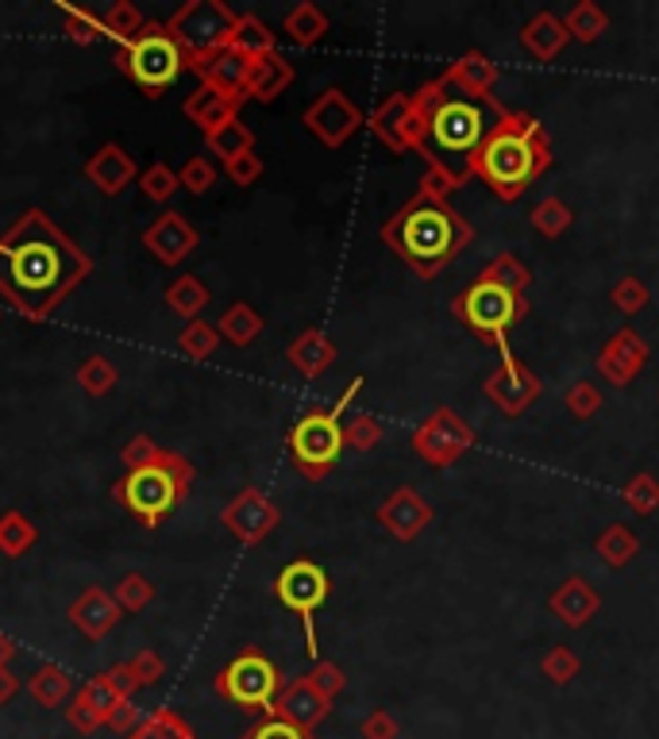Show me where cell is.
<instances>
[{"instance_id":"obj_1","label":"cell","mask_w":659,"mask_h":739,"mask_svg":"<svg viewBox=\"0 0 659 739\" xmlns=\"http://www.w3.org/2000/svg\"><path fill=\"white\" fill-rule=\"evenodd\" d=\"M89 274L94 258L43 208H28L0 235V297L23 321H51Z\"/></svg>"},{"instance_id":"obj_2","label":"cell","mask_w":659,"mask_h":739,"mask_svg":"<svg viewBox=\"0 0 659 739\" xmlns=\"http://www.w3.org/2000/svg\"><path fill=\"white\" fill-rule=\"evenodd\" d=\"M382 235H386V243H394V250L413 270L432 277L440 266L452 263L459 250H463V243L471 239V228L459 220L455 208L416 200V205L402 208L397 220H390L382 228Z\"/></svg>"},{"instance_id":"obj_3","label":"cell","mask_w":659,"mask_h":739,"mask_svg":"<svg viewBox=\"0 0 659 739\" xmlns=\"http://www.w3.org/2000/svg\"><path fill=\"white\" fill-rule=\"evenodd\" d=\"M189 485H194V462L186 455H174V451H158L147 466L128 470L112 485V497L144 528H158L186 501Z\"/></svg>"},{"instance_id":"obj_4","label":"cell","mask_w":659,"mask_h":739,"mask_svg":"<svg viewBox=\"0 0 659 739\" xmlns=\"http://www.w3.org/2000/svg\"><path fill=\"white\" fill-rule=\"evenodd\" d=\"M544 166H548V150L544 139H540V128L532 120H524L521 128L517 124H498L486 136V142L479 147V155H474V170L509 200L537 178Z\"/></svg>"},{"instance_id":"obj_5","label":"cell","mask_w":659,"mask_h":739,"mask_svg":"<svg viewBox=\"0 0 659 739\" xmlns=\"http://www.w3.org/2000/svg\"><path fill=\"white\" fill-rule=\"evenodd\" d=\"M116 66H120V70L128 73L147 97H163V92L181 78L189 58H186V50L174 43L166 23H147L128 47H120Z\"/></svg>"},{"instance_id":"obj_6","label":"cell","mask_w":659,"mask_h":739,"mask_svg":"<svg viewBox=\"0 0 659 739\" xmlns=\"http://www.w3.org/2000/svg\"><path fill=\"white\" fill-rule=\"evenodd\" d=\"M236 20L239 16L232 12L224 0H189V4H181L178 12L166 20V31L174 36V43L186 50L189 66L201 70L208 58L228 50Z\"/></svg>"},{"instance_id":"obj_7","label":"cell","mask_w":659,"mask_h":739,"mask_svg":"<svg viewBox=\"0 0 659 739\" xmlns=\"http://www.w3.org/2000/svg\"><path fill=\"white\" fill-rule=\"evenodd\" d=\"M358 385L363 382H352L347 385V393L332 408H324V413L316 408V413H308L294 424V432H289V455H294L297 470H302L305 477H324L332 466H336L340 451H344V443H347L344 427H340V413L352 405Z\"/></svg>"},{"instance_id":"obj_8","label":"cell","mask_w":659,"mask_h":739,"mask_svg":"<svg viewBox=\"0 0 659 739\" xmlns=\"http://www.w3.org/2000/svg\"><path fill=\"white\" fill-rule=\"evenodd\" d=\"M455 313L463 316V324L471 327V332L486 335V339H494L498 347L505 351V332L524 316V300L517 297V289H509V285L479 277V282L455 300Z\"/></svg>"},{"instance_id":"obj_9","label":"cell","mask_w":659,"mask_h":739,"mask_svg":"<svg viewBox=\"0 0 659 739\" xmlns=\"http://www.w3.org/2000/svg\"><path fill=\"white\" fill-rule=\"evenodd\" d=\"M490 131L494 128L486 124V112H482V105H474V100L447 97L429 112V136L436 142V150H444V155H452V158H466L471 166Z\"/></svg>"},{"instance_id":"obj_10","label":"cell","mask_w":659,"mask_h":739,"mask_svg":"<svg viewBox=\"0 0 659 739\" xmlns=\"http://www.w3.org/2000/svg\"><path fill=\"white\" fill-rule=\"evenodd\" d=\"M278 667H274L266 654L258 651H244L239 659H232L228 667L220 670V678H216V690L220 697H228L232 704H239V709H274V701H278Z\"/></svg>"},{"instance_id":"obj_11","label":"cell","mask_w":659,"mask_h":739,"mask_svg":"<svg viewBox=\"0 0 659 739\" xmlns=\"http://www.w3.org/2000/svg\"><path fill=\"white\" fill-rule=\"evenodd\" d=\"M274 593H278V601L286 604L289 612H297V617H302L308 654H316L321 647H316L313 617L321 612V604L328 601V574H324L316 562L297 559V562H289V566L278 574V582H274Z\"/></svg>"},{"instance_id":"obj_12","label":"cell","mask_w":659,"mask_h":739,"mask_svg":"<svg viewBox=\"0 0 659 739\" xmlns=\"http://www.w3.org/2000/svg\"><path fill=\"white\" fill-rule=\"evenodd\" d=\"M220 520L239 543H258L274 532V524H278V505H274L263 490H244L228 501V509L220 512Z\"/></svg>"},{"instance_id":"obj_13","label":"cell","mask_w":659,"mask_h":739,"mask_svg":"<svg viewBox=\"0 0 659 739\" xmlns=\"http://www.w3.org/2000/svg\"><path fill=\"white\" fill-rule=\"evenodd\" d=\"M144 247L151 250L163 266H181L197 250V228L181 213H163L151 228L144 231Z\"/></svg>"},{"instance_id":"obj_14","label":"cell","mask_w":659,"mask_h":739,"mask_svg":"<svg viewBox=\"0 0 659 739\" xmlns=\"http://www.w3.org/2000/svg\"><path fill=\"white\" fill-rule=\"evenodd\" d=\"M305 128L313 131L316 139H324L328 147H340L352 131L358 128V112L355 105L344 97L340 89H328L313 108L305 112Z\"/></svg>"},{"instance_id":"obj_15","label":"cell","mask_w":659,"mask_h":739,"mask_svg":"<svg viewBox=\"0 0 659 739\" xmlns=\"http://www.w3.org/2000/svg\"><path fill=\"white\" fill-rule=\"evenodd\" d=\"M86 178L89 185H97L105 197H120V193H128V185L139 181V170H136V158H131L120 142H105L86 162Z\"/></svg>"},{"instance_id":"obj_16","label":"cell","mask_w":659,"mask_h":739,"mask_svg":"<svg viewBox=\"0 0 659 739\" xmlns=\"http://www.w3.org/2000/svg\"><path fill=\"white\" fill-rule=\"evenodd\" d=\"M120 701H124V697L112 690L108 674L89 678V682L81 686L78 693H73V704H70L73 728H78V732H94V728L108 725V717H112V709H116Z\"/></svg>"},{"instance_id":"obj_17","label":"cell","mask_w":659,"mask_h":739,"mask_svg":"<svg viewBox=\"0 0 659 739\" xmlns=\"http://www.w3.org/2000/svg\"><path fill=\"white\" fill-rule=\"evenodd\" d=\"M66 617H70V624L78 628L81 635H86V640H105L108 632H112L116 628V620H120V604H116V598L108 590H86L81 593L78 601L70 604V612H66Z\"/></svg>"},{"instance_id":"obj_18","label":"cell","mask_w":659,"mask_h":739,"mask_svg":"<svg viewBox=\"0 0 659 739\" xmlns=\"http://www.w3.org/2000/svg\"><path fill=\"white\" fill-rule=\"evenodd\" d=\"M274 717H282V720H289L294 728H302V732H308L313 725H321L324 720V712H328V697H324L321 690H316L313 682H294L289 686L286 693L274 701Z\"/></svg>"},{"instance_id":"obj_19","label":"cell","mask_w":659,"mask_h":739,"mask_svg":"<svg viewBox=\"0 0 659 739\" xmlns=\"http://www.w3.org/2000/svg\"><path fill=\"white\" fill-rule=\"evenodd\" d=\"M247 70H252L247 58H239L236 50H220L197 73H201V86L224 92V97L239 105V100H247Z\"/></svg>"},{"instance_id":"obj_20","label":"cell","mask_w":659,"mask_h":739,"mask_svg":"<svg viewBox=\"0 0 659 739\" xmlns=\"http://www.w3.org/2000/svg\"><path fill=\"white\" fill-rule=\"evenodd\" d=\"M490 393H494L498 405H502L505 413H521V408L529 405V397H537L540 393V382L524 374V366H517L505 351V366H502V374L490 382Z\"/></svg>"},{"instance_id":"obj_21","label":"cell","mask_w":659,"mask_h":739,"mask_svg":"<svg viewBox=\"0 0 659 739\" xmlns=\"http://www.w3.org/2000/svg\"><path fill=\"white\" fill-rule=\"evenodd\" d=\"M289 81H294V70H289L286 58L266 55V58H258V62H252V70H247V97L271 105L274 97L286 92Z\"/></svg>"},{"instance_id":"obj_22","label":"cell","mask_w":659,"mask_h":739,"mask_svg":"<svg viewBox=\"0 0 659 739\" xmlns=\"http://www.w3.org/2000/svg\"><path fill=\"white\" fill-rule=\"evenodd\" d=\"M181 112H186L189 124H197V128L208 136L213 128H220V124H228L232 116H236V100H228L224 92L201 86L197 92H189V100L181 105Z\"/></svg>"},{"instance_id":"obj_23","label":"cell","mask_w":659,"mask_h":739,"mask_svg":"<svg viewBox=\"0 0 659 739\" xmlns=\"http://www.w3.org/2000/svg\"><path fill=\"white\" fill-rule=\"evenodd\" d=\"M332 358H336V343L324 332H316V327H308V332H302L289 343V363L302 370L305 377H316L321 370H328Z\"/></svg>"},{"instance_id":"obj_24","label":"cell","mask_w":659,"mask_h":739,"mask_svg":"<svg viewBox=\"0 0 659 739\" xmlns=\"http://www.w3.org/2000/svg\"><path fill=\"white\" fill-rule=\"evenodd\" d=\"M552 609L559 612V620H563V624L579 628V624H587V620L594 617L598 593L590 590V585L582 582V578H571V582L559 585V593L552 598Z\"/></svg>"},{"instance_id":"obj_25","label":"cell","mask_w":659,"mask_h":739,"mask_svg":"<svg viewBox=\"0 0 659 739\" xmlns=\"http://www.w3.org/2000/svg\"><path fill=\"white\" fill-rule=\"evenodd\" d=\"M228 50H236V55L247 58V62H258V58H266V55H278V50H274V31H266V23L258 20V16H239L236 28H232Z\"/></svg>"},{"instance_id":"obj_26","label":"cell","mask_w":659,"mask_h":739,"mask_svg":"<svg viewBox=\"0 0 659 739\" xmlns=\"http://www.w3.org/2000/svg\"><path fill=\"white\" fill-rule=\"evenodd\" d=\"M39 543V528L31 516H23L20 509L0 512V554L4 559H23Z\"/></svg>"},{"instance_id":"obj_27","label":"cell","mask_w":659,"mask_h":739,"mask_svg":"<svg viewBox=\"0 0 659 739\" xmlns=\"http://www.w3.org/2000/svg\"><path fill=\"white\" fill-rule=\"evenodd\" d=\"M163 300H166V308H170V313L186 316V321H201V308L208 305V289H205L201 277L181 274V277H174V282L166 285Z\"/></svg>"},{"instance_id":"obj_28","label":"cell","mask_w":659,"mask_h":739,"mask_svg":"<svg viewBox=\"0 0 659 739\" xmlns=\"http://www.w3.org/2000/svg\"><path fill=\"white\" fill-rule=\"evenodd\" d=\"M382 520H386L394 535H416L424 528V520H429V509L421 505V497H416V493L397 490L394 501H390V505H382Z\"/></svg>"},{"instance_id":"obj_29","label":"cell","mask_w":659,"mask_h":739,"mask_svg":"<svg viewBox=\"0 0 659 739\" xmlns=\"http://www.w3.org/2000/svg\"><path fill=\"white\" fill-rule=\"evenodd\" d=\"M205 147L213 150L216 158H224V162H232V158H239V155H247V150L255 147V136H252V128H247L239 116H232L228 124H220V128H213L205 136Z\"/></svg>"},{"instance_id":"obj_30","label":"cell","mask_w":659,"mask_h":739,"mask_svg":"<svg viewBox=\"0 0 659 739\" xmlns=\"http://www.w3.org/2000/svg\"><path fill=\"white\" fill-rule=\"evenodd\" d=\"M216 332H220V339H228L232 347H247V343H255L258 332H263V316H258L252 305L236 300V305H232L228 313L220 316Z\"/></svg>"},{"instance_id":"obj_31","label":"cell","mask_w":659,"mask_h":739,"mask_svg":"<svg viewBox=\"0 0 659 739\" xmlns=\"http://www.w3.org/2000/svg\"><path fill=\"white\" fill-rule=\"evenodd\" d=\"M55 8H58V16H62L70 43L94 47V43H101V39H108L105 36V23H101V16H97V12H89V8H78V4H66V0H58Z\"/></svg>"},{"instance_id":"obj_32","label":"cell","mask_w":659,"mask_h":739,"mask_svg":"<svg viewBox=\"0 0 659 739\" xmlns=\"http://www.w3.org/2000/svg\"><path fill=\"white\" fill-rule=\"evenodd\" d=\"M101 23H105V36L112 39V43L128 47L131 39L139 36V31L147 28L144 23V12H139L131 0H116V4H108L101 12Z\"/></svg>"},{"instance_id":"obj_33","label":"cell","mask_w":659,"mask_h":739,"mask_svg":"<svg viewBox=\"0 0 659 739\" xmlns=\"http://www.w3.org/2000/svg\"><path fill=\"white\" fill-rule=\"evenodd\" d=\"M31 697H36L39 704H47V709H58L62 701H70L73 693V678L66 674L62 667H39L36 674H31Z\"/></svg>"},{"instance_id":"obj_34","label":"cell","mask_w":659,"mask_h":739,"mask_svg":"<svg viewBox=\"0 0 659 739\" xmlns=\"http://www.w3.org/2000/svg\"><path fill=\"white\" fill-rule=\"evenodd\" d=\"M286 36L294 39L297 47H313L316 39L328 31V20H324V12L316 4H297V8H289L286 12Z\"/></svg>"},{"instance_id":"obj_35","label":"cell","mask_w":659,"mask_h":739,"mask_svg":"<svg viewBox=\"0 0 659 739\" xmlns=\"http://www.w3.org/2000/svg\"><path fill=\"white\" fill-rule=\"evenodd\" d=\"M216 347H220V332H216L213 324H205V321H189L178 332V351L186 358H194V363H205V358H213Z\"/></svg>"},{"instance_id":"obj_36","label":"cell","mask_w":659,"mask_h":739,"mask_svg":"<svg viewBox=\"0 0 659 739\" xmlns=\"http://www.w3.org/2000/svg\"><path fill=\"white\" fill-rule=\"evenodd\" d=\"M524 47L532 50V55H540V58H552L559 47H563V39H567V31H563V23L555 20V16H537V20L524 28Z\"/></svg>"},{"instance_id":"obj_37","label":"cell","mask_w":659,"mask_h":739,"mask_svg":"<svg viewBox=\"0 0 659 739\" xmlns=\"http://www.w3.org/2000/svg\"><path fill=\"white\" fill-rule=\"evenodd\" d=\"M116 377L120 374H116L112 358H105V355H89L86 363L78 366V385L89 397H108V393L116 390Z\"/></svg>"},{"instance_id":"obj_38","label":"cell","mask_w":659,"mask_h":739,"mask_svg":"<svg viewBox=\"0 0 659 739\" xmlns=\"http://www.w3.org/2000/svg\"><path fill=\"white\" fill-rule=\"evenodd\" d=\"M178 189H181L178 170H170L166 162H151L144 174H139V193H144L151 205H166Z\"/></svg>"},{"instance_id":"obj_39","label":"cell","mask_w":659,"mask_h":739,"mask_svg":"<svg viewBox=\"0 0 659 739\" xmlns=\"http://www.w3.org/2000/svg\"><path fill=\"white\" fill-rule=\"evenodd\" d=\"M112 598H116V604H120V612H144L147 604L155 601V585H151V578L131 570V574H124L120 582H116Z\"/></svg>"},{"instance_id":"obj_40","label":"cell","mask_w":659,"mask_h":739,"mask_svg":"<svg viewBox=\"0 0 659 739\" xmlns=\"http://www.w3.org/2000/svg\"><path fill=\"white\" fill-rule=\"evenodd\" d=\"M131 739H194V736H189V728L174 712H158L147 725H139Z\"/></svg>"},{"instance_id":"obj_41","label":"cell","mask_w":659,"mask_h":739,"mask_svg":"<svg viewBox=\"0 0 659 739\" xmlns=\"http://www.w3.org/2000/svg\"><path fill=\"white\" fill-rule=\"evenodd\" d=\"M178 181H181V189H189V193H197V197H201V193H208L216 185V166L208 162V158H189L186 166H181V174H178Z\"/></svg>"},{"instance_id":"obj_42","label":"cell","mask_w":659,"mask_h":739,"mask_svg":"<svg viewBox=\"0 0 659 739\" xmlns=\"http://www.w3.org/2000/svg\"><path fill=\"white\" fill-rule=\"evenodd\" d=\"M532 224H537L540 231L544 235H559L567 228V224H571V208L563 205V200H544V205L537 208V213H532Z\"/></svg>"},{"instance_id":"obj_43","label":"cell","mask_w":659,"mask_h":739,"mask_svg":"<svg viewBox=\"0 0 659 739\" xmlns=\"http://www.w3.org/2000/svg\"><path fill=\"white\" fill-rule=\"evenodd\" d=\"M598 548L606 551V559L613 562V566H621L624 559H632V551H637V540L629 535V528H609L602 540H598Z\"/></svg>"},{"instance_id":"obj_44","label":"cell","mask_w":659,"mask_h":739,"mask_svg":"<svg viewBox=\"0 0 659 739\" xmlns=\"http://www.w3.org/2000/svg\"><path fill=\"white\" fill-rule=\"evenodd\" d=\"M128 670H131V678H136V686H155L158 678L166 674V662H163V654H155L151 647H147V651H139L136 659L128 662Z\"/></svg>"},{"instance_id":"obj_45","label":"cell","mask_w":659,"mask_h":739,"mask_svg":"<svg viewBox=\"0 0 659 739\" xmlns=\"http://www.w3.org/2000/svg\"><path fill=\"white\" fill-rule=\"evenodd\" d=\"M158 451H163V447H158L151 435H131V440L120 447V462L128 470H139V466H147V462H151Z\"/></svg>"},{"instance_id":"obj_46","label":"cell","mask_w":659,"mask_h":739,"mask_svg":"<svg viewBox=\"0 0 659 739\" xmlns=\"http://www.w3.org/2000/svg\"><path fill=\"white\" fill-rule=\"evenodd\" d=\"M567 28L579 31V39H594V36H602L606 16L598 12L594 4H579V8L571 12V20H567Z\"/></svg>"},{"instance_id":"obj_47","label":"cell","mask_w":659,"mask_h":739,"mask_svg":"<svg viewBox=\"0 0 659 739\" xmlns=\"http://www.w3.org/2000/svg\"><path fill=\"white\" fill-rule=\"evenodd\" d=\"M224 170H228V178L236 185H255L258 178H263V158H258L255 150H247V155L224 162Z\"/></svg>"},{"instance_id":"obj_48","label":"cell","mask_w":659,"mask_h":739,"mask_svg":"<svg viewBox=\"0 0 659 739\" xmlns=\"http://www.w3.org/2000/svg\"><path fill=\"white\" fill-rule=\"evenodd\" d=\"M544 670H548V678H552V682L563 686V682H571V678L579 674V659H574L567 647H555V651L544 659Z\"/></svg>"},{"instance_id":"obj_49","label":"cell","mask_w":659,"mask_h":739,"mask_svg":"<svg viewBox=\"0 0 659 739\" xmlns=\"http://www.w3.org/2000/svg\"><path fill=\"white\" fill-rule=\"evenodd\" d=\"M378 420L374 416H355L352 420V427H344V440L352 443V447H358V451H366V447H374L378 443Z\"/></svg>"},{"instance_id":"obj_50","label":"cell","mask_w":659,"mask_h":739,"mask_svg":"<svg viewBox=\"0 0 659 739\" xmlns=\"http://www.w3.org/2000/svg\"><path fill=\"white\" fill-rule=\"evenodd\" d=\"M455 78L471 81V86H474V92H482V89L490 86V81H494V70H490V66H486V58L471 55V58H463V62H459Z\"/></svg>"},{"instance_id":"obj_51","label":"cell","mask_w":659,"mask_h":739,"mask_svg":"<svg viewBox=\"0 0 659 739\" xmlns=\"http://www.w3.org/2000/svg\"><path fill=\"white\" fill-rule=\"evenodd\" d=\"M244 739H308L302 728H294L289 720H282V717H271V720H263L258 728H252Z\"/></svg>"},{"instance_id":"obj_52","label":"cell","mask_w":659,"mask_h":739,"mask_svg":"<svg viewBox=\"0 0 659 739\" xmlns=\"http://www.w3.org/2000/svg\"><path fill=\"white\" fill-rule=\"evenodd\" d=\"M629 505L632 509H640V512H648V509H656L659 505V485L652 482V477H637V482L629 485Z\"/></svg>"},{"instance_id":"obj_53","label":"cell","mask_w":659,"mask_h":739,"mask_svg":"<svg viewBox=\"0 0 659 739\" xmlns=\"http://www.w3.org/2000/svg\"><path fill=\"white\" fill-rule=\"evenodd\" d=\"M482 277H490V282H498V285H509V289H521V282H524V270L521 266L513 263V258H498L494 266H490L486 274Z\"/></svg>"},{"instance_id":"obj_54","label":"cell","mask_w":659,"mask_h":739,"mask_svg":"<svg viewBox=\"0 0 659 739\" xmlns=\"http://www.w3.org/2000/svg\"><path fill=\"white\" fill-rule=\"evenodd\" d=\"M613 300H617V305L624 308V313H637V308H640V305H645V300H648V293H645V285H640L637 277H629V282H621V285H617Z\"/></svg>"},{"instance_id":"obj_55","label":"cell","mask_w":659,"mask_h":739,"mask_svg":"<svg viewBox=\"0 0 659 739\" xmlns=\"http://www.w3.org/2000/svg\"><path fill=\"white\" fill-rule=\"evenodd\" d=\"M308 682H313L324 697H332V693H340V686H344V674H340V667H332V662H321V667L308 674Z\"/></svg>"},{"instance_id":"obj_56","label":"cell","mask_w":659,"mask_h":739,"mask_svg":"<svg viewBox=\"0 0 659 739\" xmlns=\"http://www.w3.org/2000/svg\"><path fill=\"white\" fill-rule=\"evenodd\" d=\"M108 728H112V732H120V736L136 732V728H139V709L131 701H120L112 709V717H108Z\"/></svg>"},{"instance_id":"obj_57","label":"cell","mask_w":659,"mask_h":739,"mask_svg":"<svg viewBox=\"0 0 659 739\" xmlns=\"http://www.w3.org/2000/svg\"><path fill=\"white\" fill-rule=\"evenodd\" d=\"M363 736H366V739H394V736H397L394 717H390V712H374V717H366Z\"/></svg>"},{"instance_id":"obj_58","label":"cell","mask_w":659,"mask_h":739,"mask_svg":"<svg viewBox=\"0 0 659 739\" xmlns=\"http://www.w3.org/2000/svg\"><path fill=\"white\" fill-rule=\"evenodd\" d=\"M108 674V682H112V690L124 697V701H131V693L139 690L136 686V678H131V670H128V662H124V667H112V670H105Z\"/></svg>"},{"instance_id":"obj_59","label":"cell","mask_w":659,"mask_h":739,"mask_svg":"<svg viewBox=\"0 0 659 739\" xmlns=\"http://www.w3.org/2000/svg\"><path fill=\"white\" fill-rule=\"evenodd\" d=\"M598 401H602V397H598V393L590 390V385H579V390L571 393V408H574L579 416H587L590 408H598Z\"/></svg>"},{"instance_id":"obj_60","label":"cell","mask_w":659,"mask_h":739,"mask_svg":"<svg viewBox=\"0 0 659 739\" xmlns=\"http://www.w3.org/2000/svg\"><path fill=\"white\" fill-rule=\"evenodd\" d=\"M16 693H20V678H16L8 667H0V704H8Z\"/></svg>"},{"instance_id":"obj_61","label":"cell","mask_w":659,"mask_h":739,"mask_svg":"<svg viewBox=\"0 0 659 739\" xmlns=\"http://www.w3.org/2000/svg\"><path fill=\"white\" fill-rule=\"evenodd\" d=\"M16 651H20V647H16L12 635H4V632H0V667H8V662L16 659Z\"/></svg>"}]
</instances>
